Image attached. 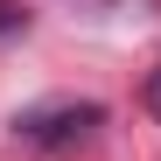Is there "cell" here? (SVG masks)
Wrapping results in <instances>:
<instances>
[{"label":"cell","instance_id":"cell-1","mask_svg":"<svg viewBox=\"0 0 161 161\" xmlns=\"http://www.w3.org/2000/svg\"><path fill=\"white\" fill-rule=\"evenodd\" d=\"M98 126H105V105H91V98H56V105H28V112L14 119V133H21L28 147H42V154H70V147H84Z\"/></svg>","mask_w":161,"mask_h":161},{"label":"cell","instance_id":"cell-2","mask_svg":"<svg viewBox=\"0 0 161 161\" xmlns=\"http://www.w3.org/2000/svg\"><path fill=\"white\" fill-rule=\"evenodd\" d=\"M21 28H28V14H21L14 0H0V35H21Z\"/></svg>","mask_w":161,"mask_h":161},{"label":"cell","instance_id":"cell-3","mask_svg":"<svg viewBox=\"0 0 161 161\" xmlns=\"http://www.w3.org/2000/svg\"><path fill=\"white\" fill-rule=\"evenodd\" d=\"M147 112H154V119H161V63H154V70H147Z\"/></svg>","mask_w":161,"mask_h":161}]
</instances>
